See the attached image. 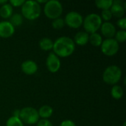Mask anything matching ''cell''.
<instances>
[{"label":"cell","instance_id":"6da1fadb","mask_svg":"<svg viewBox=\"0 0 126 126\" xmlns=\"http://www.w3.org/2000/svg\"><path fill=\"white\" fill-rule=\"evenodd\" d=\"M53 52L61 58H66L72 55L75 50V44L69 37L61 36L55 40L53 44Z\"/></svg>","mask_w":126,"mask_h":126},{"label":"cell","instance_id":"7a4b0ae2","mask_svg":"<svg viewBox=\"0 0 126 126\" xmlns=\"http://www.w3.org/2000/svg\"><path fill=\"white\" fill-rule=\"evenodd\" d=\"M41 13V4L36 1L28 0L25 1L21 6V15L23 18L27 20L33 21L39 18Z\"/></svg>","mask_w":126,"mask_h":126},{"label":"cell","instance_id":"3957f363","mask_svg":"<svg viewBox=\"0 0 126 126\" xmlns=\"http://www.w3.org/2000/svg\"><path fill=\"white\" fill-rule=\"evenodd\" d=\"M122 69L116 66L111 65L106 68L103 73V81L109 85H117L121 80L122 78Z\"/></svg>","mask_w":126,"mask_h":126},{"label":"cell","instance_id":"277c9868","mask_svg":"<svg viewBox=\"0 0 126 126\" xmlns=\"http://www.w3.org/2000/svg\"><path fill=\"white\" fill-rule=\"evenodd\" d=\"M103 20L100 16L97 13H90L83 18V26L85 29V32L87 33H94L100 30Z\"/></svg>","mask_w":126,"mask_h":126},{"label":"cell","instance_id":"5b68a950","mask_svg":"<svg viewBox=\"0 0 126 126\" xmlns=\"http://www.w3.org/2000/svg\"><path fill=\"white\" fill-rule=\"evenodd\" d=\"M44 12L45 16L49 19H55L60 18L63 13L62 4L58 0L47 1L44 7Z\"/></svg>","mask_w":126,"mask_h":126},{"label":"cell","instance_id":"8992f818","mask_svg":"<svg viewBox=\"0 0 126 126\" xmlns=\"http://www.w3.org/2000/svg\"><path fill=\"white\" fill-rule=\"evenodd\" d=\"M19 118L23 122L28 125L36 124L39 120V116L38 110L32 107H25L20 110Z\"/></svg>","mask_w":126,"mask_h":126},{"label":"cell","instance_id":"52a82bcc","mask_svg":"<svg viewBox=\"0 0 126 126\" xmlns=\"http://www.w3.org/2000/svg\"><path fill=\"white\" fill-rule=\"evenodd\" d=\"M120 49V44L113 38H106L103 41L100 46V49L103 54L106 56H114L115 55Z\"/></svg>","mask_w":126,"mask_h":126},{"label":"cell","instance_id":"ba28073f","mask_svg":"<svg viewBox=\"0 0 126 126\" xmlns=\"http://www.w3.org/2000/svg\"><path fill=\"white\" fill-rule=\"evenodd\" d=\"M83 17L81 14L76 11L69 12L64 18L65 25L66 24L69 27L73 29H78L83 25Z\"/></svg>","mask_w":126,"mask_h":126},{"label":"cell","instance_id":"9c48e42d","mask_svg":"<svg viewBox=\"0 0 126 126\" xmlns=\"http://www.w3.org/2000/svg\"><path fill=\"white\" fill-rule=\"evenodd\" d=\"M46 66L51 73L58 72L61 66V62L59 57H58L53 52H49L46 60Z\"/></svg>","mask_w":126,"mask_h":126},{"label":"cell","instance_id":"30bf717a","mask_svg":"<svg viewBox=\"0 0 126 126\" xmlns=\"http://www.w3.org/2000/svg\"><path fill=\"white\" fill-rule=\"evenodd\" d=\"M126 3L120 0L113 1V4L110 8V11L113 16L121 18L124 16L126 13Z\"/></svg>","mask_w":126,"mask_h":126},{"label":"cell","instance_id":"8fae6325","mask_svg":"<svg viewBox=\"0 0 126 126\" xmlns=\"http://www.w3.org/2000/svg\"><path fill=\"white\" fill-rule=\"evenodd\" d=\"M15 27L9 22V21H0V38H8L13 35Z\"/></svg>","mask_w":126,"mask_h":126},{"label":"cell","instance_id":"7c38bea8","mask_svg":"<svg viewBox=\"0 0 126 126\" xmlns=\"http://www.w3.org/2000/svg\"><path fill=\"white\" fill-rule=\"evenodd\" d=\"M101 33L106 38H113L116 34V27L114 24L110 21H105L101 24L100 28Z\"/></svg>","mask_w":126,"mask_h":126},{"label":"cell","instance_id":"4fadbf2b","mask_svg":"<svg viewBox=\"0 0 126 126\" xmlns=\"http://www.w3.org/2000/svg\"><path fill=\"white\" fill-rule=\"evenodd\" d=\"M21 71L27 75H32L37 72L38 71V65L37 63L32 60L24 61L21 65Z\"/></svg>","mask_w":126,"mask_h":126},{"label":"cell","instance_id":"5bb4252c","mask_svg":"<svg viewBox=\"0 0 126 126\" xmlns=\"http://www.w3.org/2000/svg\"><path fill=\"white\" fill-rule=\"evenodd\" d=\"M89 34L85 31H79L78 32L74 37L75 44L79 46H85L89 43Z\"/></svg>","mask_w":126,"mask_h":126},{"label":"cell","instance_id":"9a60e30c","mask_svg":"<svg viewBox=\"0 0 126 126\" xmlns=\"http://www.w3.org/2000/svg\"><path fill=\"white\" fill-rule=\"evenodd\" d=\"M13 14V7L7 2L0 7V16L4 19L10 18Z\"/></svg>","mask_w":126,"mask_h":126},{"label":"cell","instance_id":"2e32d148","mask_svg":"<svg viewBox=\"0 0 126 126\" xmlns=\"http://www.w3.org/2000/svg\"><path fill=\"white\" fill-rule=\"evenodd\" d=\"M38 116L41 119H47L49 118L52 114H53V109L50 106L48 105H44L40 107V109L38 111Z\"/></svg>","mask_w":126,"mask_h":126},{"label":"cell","instance_id":"e0dca14e","mask_svg":"<svg viewBox=\"0 0 126 126\" xmlns=\"http://www.w3.org/2000/svg\"><path fill=\"white\" fill-rule=\"evenodd\" d=\"M103 37L100 34L97 32H94L92 34L89 35V42L94 47H100L103 42Z\"/></svg>","mask_w":126,"mask_h":126},{"label":"cell","instance_id":"ac0fdd59","mask_svg":"<svg viewBox=\"0 0 126 126\" xmlns=\"http://www.w3.org/2000/svg\"><path fill=\"white\" fill-rule=\"evenodd\" d=\"M54 41L49 38H43L39 41V47L44 51H49L53 48Z\"/></svg>","mask_w":126,"mask_h":126},{"label":"cell","instance_id":"d6986e66","mask_svg":"<svg viewBox=\"0 0 126 126\" xmlns=\"http://www.w3.org/2000/svg\"><path fill=\"white\" fill-rule=\"evenodd\" d=\"M111 97L114 99H116V100L121 99L123 97V94H124L123 89L122 88L121 86H119L117 84V85H114L111 88Z\"/></svg>","mask_w":126,"mask_h":126},{"label":"cell","instance_id":"ffe728a7","mask_svg":"<svg viewBox=\"0 0 126 126\" xmlns=\"http://www.w3.org/2000/svg\"><path fill=\"white\" fill-rule=\"evenodd\" d=\"M23 16L20 13H14L12 15V16L10 18V21L9 22L14 27H19L23 24Z\"/></svg>","mask_w":126,"mask_h":126},{"label":"cell","instance_id":"44dd1931","mask_svg":"<svg viewBox=\"0 0 126 126\" xmlns=\"http://www.w3.org/2000/svg\"><path fill=\"white\" fill-rule=\"evenodd\" d=\"M94 3L97 8L105 10H109L111 8L113 4V0H97Z\"/></svg>","mask_w":126,"mask_h":126},{"label":"cell","instance_id":"7402d4cb","mask_svg":"<svg viewBox=\"0 0 126 126\" xmlns=\"http://www.w3.org/2000/svg\"><path fill=\"white\" fill-rule=\"evenodd\" d=\"M6 126H24V123L19 117L11 116L7 120Z\"/></svg>","mask_w":126,"mask_h":126},{"label":"cell","instance_id":"603a6c76","mask_svg":"<svg viewBox=\"0 0 126 126\" xmlns=\"http://www.w3.org/2000/svg\"><path fill=\"white\" fill-rule=\"evenodd\" d=\"M52 26L55 30H61L65 26V22L64 19L62 18H55L52 21Z\"/></svg>","mask_w":126,"mask_h":126},{"label":"cell","instance_id":"cb8c5ba5","mask_svg":"<svg viewBox=\"0 0 126 126\" xmlns=\"http://www.w3.org/2000/svg\"><path fill=\"white\" fill-rule=\"evenodd\" d=\"M119 44L120 43H124L126 40V31L120 30L117 32H116V34L114 38Z\"/></svg>","mask_w":126,"mask_h":126},{"label":"cell","instance_id":"d4e9b609","mask_svg":"<svg viewBox=\"0 0 126 126\" xmlns=\"http://www.w3.org/2000/svg\"><path fill=\"white\" fill-rule=\"evenodd\" d=\"M100 16L102 18V20L103 19L106 21H109L112 18V17H113V16H112V14H111V13L110 11V9L109 10H102L101 16Z\"/></svg>","mask_w":126,"mask_h":126},{"label":"cell","instance_id":"484cf974","mask_svg":"<svg viewBox=\"0 0 126 126\" xmlns=\"http://www.w3.org/2000/svg\"><path fill=\"white\" fill-rule=\"evenodd\" d=\"M24 1H25L24 0H10L8 2L13 7H21L24 3Z\"/></svg>","mask_w":126,"mask_h":126},{"label":"cell","instance_id":"4316f807","mask_svg":"<svg viewBox=\"0 0 126 126\" xmlns=\"http://www.w3.org/2000/svg\"><path fill=\"white\" fill-rule=\"evenodd\" d=\"M117 26L123 30H125L126 29V18L123 17L121 18H119L117 21Z\"/></svg>","mask_w":126,"mask_h":126},{"label":"cell","instance_id":"83f0119b","mask_svg":"<svg viewBox=\"0 0 126 126\" xmlns=\"http://www.w3.org/2000/svg\"><path fill=\"white\" fill-rule=\"evenodd\" d=\"M37 126H53L51 121L47 119H41L39 120L38 122L36 123Z\"/></svg>","mask_w":126,"mask_h":126},{"label":"cell","instance_id":"f1b7e54d","mask_svg":"<svg viewBox=\"0 0 126 126\" xmlns=\"http://www.w3.org/2000/svg\"><path fill=\"white\" fill-rule=\"evenodd\" d=\"M60 126H76L75 123L70 120H63V122H61V123L60 124Z\"/></svg>","mask_w":126,"mask_h":126},{"label":"cell","instance_id":"f546056e","mask_svg":"<svg viewBox=\"0 0 126 126\" xmlns=\"http://www.w3.org/2000/svg\"><path fill=\"white\" fill-rule=\"evenodd\" d=\"M19 115H20V110H15L13 112V117H19Z\"/></svg>","mask_w":126,"mask_h":126},{"label":"cell","instance_id":"4dcf8cb0","mask_svg":"<svg viewBox=\"0 0 126 126\" xmlns=\"http://www.w3.org/2000/svg\"><path fill=\"white\" fill-rule=\"evenodd\" d=\"M7 2H8V1H7V0H0V4H1V6L3 5V4H7Z\"/></svg>","mask_w":126,"mask_h":126},{"label":"cell","instance_id":"1f68e13d","mask_svg":"<svg viewBox=\"0 0 126 126\" xmlns=\"http://www.w3.org/2000/svg\"><path fill=\"white\" fill-rule=\"evenodd\" d=\"M36 1H37V2H38L39 4H40L41 3H44V4H45V3H46L47 1V0H44V1H43V0H37Z\"/></svg>","mask_w":126,"mask_h":126},{"label":"cell","instance_id":"d6a6232c","mask_svg":"<svg viewBox=\"0 0 126 126\" xmlns=\"http://www.w3.org/2000/svg\"><path fill=\"white\" fill-rule=\"evenodd\" d=\"M126 126V122H124V123H123V126Z\"/></svg>","mask_w":126,"mask_h":126}]
</instances>
